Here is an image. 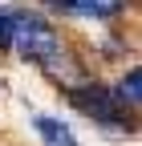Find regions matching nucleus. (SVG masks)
<instances>
[{
    "label": "nucleus",
    "instance_id": "4",
    "mask_svg": "<svg viewBox=\"0 0 142 146\" xmlns=\"http://www.w3.org/2000/svg\"><path fill=\"white\" fill-rule=\"evenodd\" d=\"M29 126L37 130V138H41L45 146H77L73 130H69L57 114H41V110H33V114H29Z\"/></svg>",
    "mask_w": 142,
    "mask_h": 146
},
{
    "label": "nucleus",
    "instance_id": "3",
    "mask_svg": "<svg viewBox=\"0 0 142 146\" xmlns=\"http://www.w3.org/2000/svg\"><path fill=\"white\" fill-rule=\"evenodd\" d=\"M45 8L73 16V21H94V25H114L122 12L130 8V0H45Z\"/></svg>",
    "mask_w": 142,
    "mask_h": 146
},
{
    "label": "nucleus",
    "instance_id": "5",
    "mask_svg": "<svg viewBox=\"0 0 142 146\" xmlns=\"http://www.w3.org/2000/svg\"><path fill=\"white\" fill-rule=\"evenodd\" d=\"M110 89H114V98H118L122 110L138 114V69H126V73L118 77V85H110Z\"/></svg>",
    "mask_w": 142,
    "mask_h": 146
},
{
    "label": "nucleus",
    "instance_id": "1",
    "mask_svg": "<svg viewBox=\"0 0 142 146\" xmlns=\"http://www.w3.org/2000/svg\"><path fill=\"white\" fill-rule=\"evenodd\" d=\"M8 49L16 57H25L29 65H37L49 81H57L61 89L77 85L90 77L85 61L77 57V49L61 36V29L49 21L41 8H12V36Z\"/></svg>",
    "mask_w": 142,
    "mask_h": 146
},
{
    "label": "nucleus",
    "instance_id": "2",
    "mask_svg": "<svg viewBox=\"0 0 142 146\" xmlns=\"http://www.w3.org/2000/svg\"><path fill=\"white\" fill-rule=\"evenodd\" d=\"M61 94H65V102L73 106L77 114H85L94 126H102V130H114V134H130V130H134V114L118 106L114 89L106 85V81L85 77V81H77V85L61 89Z\"/></svg>",
    "mask_w": 142,
    "mask_h": 146
},
{
    "label": "nucleus",
    "instance_id": "6",
    "mask_svg": "<svg viewBox=\"0 0 142 146\" xmlns=\"http://www.w3.org/2000/svg\"><path fill=\"white\" fill-rule=\"evenodd\" d=\"M8 36H12V8H0V49H8Z\"/></svg>",
    "mask_w": 142,
    "mask_h": 146
}]
</instances>
